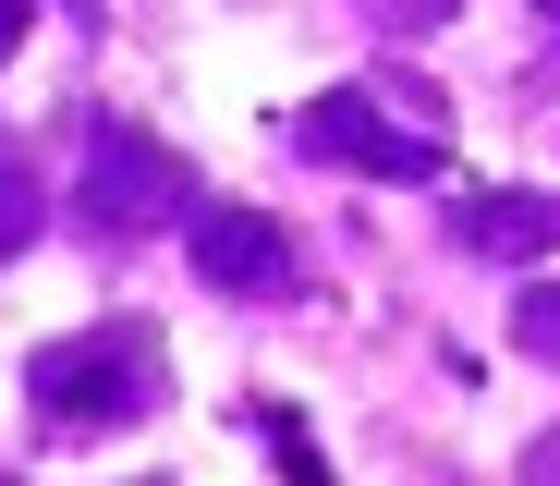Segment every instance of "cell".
<instances>
[{"label":"cell","instance_id":"cell-1","mask_svg":"<svg viewBox=\"0 0 560 486\" xmlns=\"http://www.w3.org/2000/svg\"><path fill=\"white\" fill-rule=\"evenodd\" d=\"M159 389L171 377H159V341L147 329H110V353H49L37 365V402L49 414H147Z\"/></svg>","mask_w":560,"mask_h":486},{"label":"cell","instance_id":"cell-2","mask_svg":"<svg viewBox=\"0 0 560 486\" xmlns=\"http://www.w3.org/2000/svg\"><path fill=\"white\" fill-rule=\"evenodd\" d=\"M196 268H208L220 292H293V280H305V256H280V232L244 220V208H208V220H196Z\"/></svg>","mask_w":560,"mask_h":486},{"label":"cell","instance_id":"cell-3","mask_svg":"<svg viewBox=\"0 0 560 486\" xmlns=\"http://www.w3.org/2000/svg\"><path fill=\"white\" fill-rule=\"evenodd\" d=\"M305 146L341 158V170H439L427 134H390V122H378V97H329V110L305 122Z\"/></svg>","mask_w":560,"mask_h":486},{"label":"cell","instance_id":"cell-4","mask_svg":"<svg viewBox=\"0 0 560 486\" xmlns=\"http://www.w3.org/2000/svg\"><path fill=\"white\" fill-rule=\"evenodd\" d=\"M463 232H476L488 256H536V244H560V208H536V194H488Z\"/></svg>","mask_w":560,"mask_h":486},{"label":"cell","instance_id":"cell-5","mask_svg":"<svg viewBox=\"0 0 560 486\" xmlns=\"http://www.w3.org/2000/svg\"><path fill=\"white\" fill-rule=\"evenodd\" d=\"M25 220H37V182H25L13 158H0V256H13V244H25Z\"/></svg>","mask_w":560,"mask_h":486},{"label":"cell","instance_id":"cell-6","mask_svg":"<svg viewBox=\"0 0 560 486\" xmlns=\"http://www.w3.org/2000/svg\"><path fill=\"white\" fill-rule=\"evenodd\" d=\"M524 341H536V353H560V280H536V292H524Z\"/></svg>","mask_w":560,"mask_h":486},{"label":"cell","instance_id":"cell-7","mask_svg":"<svg viewBox=\"0 0 560 486\" xmlns=\"http://www.w3.org/2000/svg\"><path fill=\"white\" fill-rule=\"evenodd\" d=\"M365 13H378V25H439L451 0H365Z\"/></svg>","mask_w":560,"mask_h":486},{"label":"cell","instance_id":"cell-8","mask_svg":"<svg viewBox=\"0 0 560 486\" xmlns=\"http://www.w3.org/2000/svg\"><path fill=\"white\" fill-rule=\"evenodd\" d=\"M13 37H25V0H0V49H13Z\"/></svg>","mask_w":560,"mask_h":486},{"label":"cell","instance_id":"cell-9","mask_svg":"<svg viewBox=\"0 0 560 486\" xmlns=\"http://www.w3.org/2000/svg\"><path fill=\"white\" fill-rule=\"evenodd\" d=\"M536 486H560V438H548V450H536Z\"/></svg>","mask_w":560,"mask_h":486},{"label":"cell","instance_id":"cell-10","mask_svg":"<svg viewBox=\"0 0 560 486\" xmlns=\"http://www.w3.org/2000/svg\"><path fill=\"white\" fill-rule=\"evenodd\" d=\"M536 13H560V0H536Z\"/></svg>","mask_w":560,"mask_h":486}]
</instances>
